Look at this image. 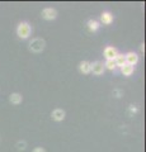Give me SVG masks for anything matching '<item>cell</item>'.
Segmentation results:
<instances>
[{"label": "cell", "instance_id": "cell-1", "mask_svg": "<svg viewBox=\"0 0 146 152\" xmlns=\"http://www.w3.org/2000/svg\"><path fill=\"white\" fill-rule=\"evenodd\" d=\"M31 32H32V28H31V24L28 22H21L17 27V34L21 39H27V38H29Z\"/></svg>", "mask_w": 146, "mask_h": 152}, {"label": "cell", "instance_id": "cell-2", "mask_svg": "<svg viewBox=\"0 0 146 152\" xmlns=\"http://www.w3.org/2000/svg\"><path fill=\"white\" fill-rule=\"evenodd\" d=\"M46 47V42L42 39V38H33L29 42V51L34 52V53H40L45 50Z\"/></svg>", "mask_w": 146, "mask_h": 152}, {"label": "cell", "instance_id": "cell-3", "mask_svg": "<svg viewBox=\"0 0 146 152\" xmlns=\"http://www.w3.org/2000/svg\"><path fill=\"white\" fill-rule=\"evenodd\" d=\"M104 70V64L102 61H95V62L90 64V72H93L94 75H102Z\"/></svg>", "mask_w": 146, "mask_h": 152}, {"label": "cell", "instance_id": "cell-4", "mask_svg": "<svg viewBox=\"0 0 146 152\" xmlns=\"http://www.w3.org/2000/svg\"><path fill=\"white\" fill-rule=\"evenodd\" d=\"M57 17V12L54 8H46L42 10V18L46 19V20H54Z\"/></svg>", "mask_w": 146, "mask_h": 152}, {"label": "cell", "instance_id": "cell-5", "mask_svg": "<svg viewBox=\"0 0 146 152\" xmlns=\"http://www.w3.org/2000/svg\"><path fill=\"white\" fill-rule=\"evenodd\" d=\"M125 60H126V65H130L135 67L139 62V55L135 53V52H128V53L125 55Z\"/></svg>", "mask_w": 146, "mask_h": 152}, {"label": "cell", "instance_id": "cell-6", "mask_svg": "<svg viewBox=\"0 0 146 152\" xmlns=\"http://www.w3.org/2000/svg\"><path fill=\"white\" fill-rule=\"evenodd\" d=\"M103 55H104V57H106V61H107V60H114L116 56L118 55V51H117L114 47L108 46V47H106V48H104V52H103Z\"/></svg>", "mask_w": 146, "mask_h": 152}, {"label": "cell", "instance_id": "cell-7", "mask_svg": "<svg viewBox=\"0 0 146 152\" xmlns=\"http://www.w3.org/2000/svg\"><path fill=\"white\" fill-rule=\"evenodd\" d=\"M65 110L64 109H60V108H56L52 110V113H51V117H52V119L56 121V122H61L65 119Z\"/></svg>", "mask_w": 146, "mask_h": 152}, {"label": "cell", "instance_id": "cell-8", "mask_svg": "<svg viewBox=\"0 0 146 152\" xmlns=\"http://www.w3.org/2000/svg\"><path fill=\"white\" fill-rule=\"evenodd\" d=\"M9 100H10V103L14 104V105H18V104L22 103L23 96L19 93H13V94H10V96H9Z\"/></svg>", "mask_w": 146, "mask_h": 152}, {"label": "cell", "instance_id": "cell-9", "mask_svg": "<svg viewBox=\"0 0 146 152\" xmlns=\"http://www.w3.org/2000/svg\"><path fill=\"white\" fill-rule=\"evenodd\" d=\"M90 64L92 62H89V61H81L80 65H79V70L81 71L83 74H85V75L90 74Z\"/></svg>", "mask_w": 146, "mask_h": 152}, {"label": "cell", "instance_id": "cell-10", "mask_svg": "<svg viewBox=\"0 0 146 152\" xmlns=\"http://www.w3.org/2000/svg\"><path fill=\"white\" fill-rule=\"evenodd\" d=\"M120 70H121V74L123 76H131L134 74L135 67H134V66H130V65H123Z\"/></svg>", "mask_w": 146, "mask_h": 152}, {"label": "cell", "instance_id": "cell-11", "mask_svg": "<svg viewBox=\"0 0 146 152\" xmlns=\"http://www.w3.org/2000/svg\"><path fill=\"white\" fill-rule=\"evenodd\" d=\"M101 20H102V23L103 24H111V23L113 22V15L109 13V12H104L102 14V17H101Z\"/></svg>", "mask_w": 146, "mask_h": 152}, {"label": "cell", "instance_id": "cell-12", "mask_svg": "<svg viewBox=\"0 0 146 152\" xmlns=\"http://www.w3.org/2000/svg\"><path fill=\"white\" fill-rule=\"evenodd\" d=\"M114 64L117 67H122L123 65H126V60H125V55L123 53H118L116 56V58H114Z\"/></svg>", "mask_w": 146, "mask_h": 152}, {"label": "cell", "instance_id": "cell-13", "mask_svg": "<svg viewBox=\"0 0 146 152\" xmlns=\"http://www.w3.org/2000/svg\"><path fill=\"white\" fill-rule=\"evenodd\" d=\"M99 23H98L97 20H94V19H90V20L88 22V28L90 29L92 32H97L98 29H99Z\"/></svg>", "mask_w": 146, "mask_h": 152}, {"label": "cell", "instance_id": "cell-14", "mask_svg": "<svg viewBox=\"0 0 146 152\" xmlns=\"http://www.w3.org/2000/svg\"><path fill=\"white\" fill-rule=\"evenodd\" d=\"M104 69L111 70V71H114L117 69V66L114 64V60H107L106 62H104Z\"/></svg>", "mask_w": 146, "mask_h": 152}, {"label": "cell", "instance_id": "cell-15", "mask_svg": "<svg viewBox=\"0 0 146 152\" xmlns=\"http://www.w3.org/2000/svg\"><path fill=\"white\" fill-rule=\"evenodd\" d=\"M17 146H18V148L19 150H24L26 148V142H19Z\"/></svg>", "mask_w": 146, "mask_h": 152}, {"label": "cell", "instance_id": "cell-16", "mask_svg": "<svg viewBox=\"0 0 146 152\" xmlns=\"http://www.w3.org/2000/svg\"><path fill=\"white\" fill-rule=\"evenodd\" d=\"M33 152H46L43 147H36V148L33 150Z\"/></svg>", "mask_w": 146, "mask_h": 152}, {"label": "cell", "instance_id": "cell-17", "mask_svg": "<svg viewBox=\"0 0 146 152\" xmlns=\"http://www.w3.org/2000/svg\"><path fill=\"white\" fill-rule=\"evenodd\" d=\"M140 50H141V52H145V45L142 43L141 45V47H140Z\"/></svg>", "mask_w": 146, "mask_h": 152}]
</instances>
